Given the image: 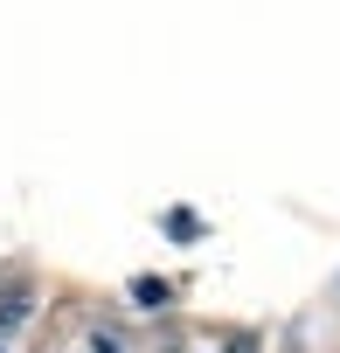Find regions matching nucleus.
<instances>
[{"instance_id":"f257e3e1","label":"nucleus","mask_w":340,"mask_h":353,"mask_svg":"<svg viewBox=\"0 0 340 353\" xmlns=\"http://www.w3.org/2000/svg\"><path fill=\"white\" fill-rule=\"evenodd\" d=\"M28 305H35V298H28L21 284H15V291H0V332H8V325H21V319H28Z\"/></svg>"},{"instance_id":"f03ea898","label":"nucleus","mask_w":340,"mask_h":353,"mask_svg":"<svg viewBox=\"0 0 340 353\" xmlns=\"http://www.w3.org/2000/svg\"><path fill=\"white\" fill-rule=\"evenodd\" d=\"M167 236H174V243H195V236H202V222H195L188 208H174V215H167Z\"/></svg>"}]
</instances>
